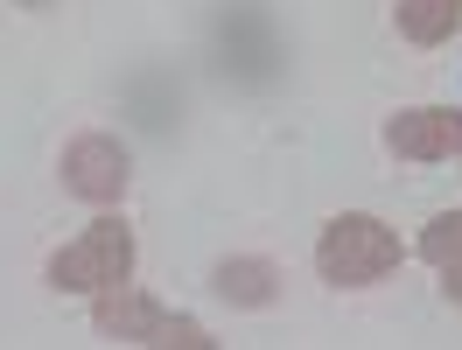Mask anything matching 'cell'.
I'll return each mask as SVG.
<instances>
[{
  "mask_svg": "<svg viewBox=\"0 0 462 350\" xmlns=\"http://www.w3.org/2000/svg\"><path fill=\"white\" fill-rule=\"evenodd\" d=\"M385 147L400 161H456L462 154V113L456 106H413L385 119Z\"/></svg>",
  "mask_w": 462,
  "mask_h": 350,
  "instance_id": "cell-4",
  "label": "cell"
},
{
  "mask_svg": "<svg viewBox=\"0 0 462 350\" xmlns=\"http://www.w3.org/2000/svg\"><path fill=\"white\" fill-rule=\"evenodd\" d=\"M400 232L393 225H378L372 210H344V217H329L316 238V273L329 288H372L385 273H400Z\"/></svg>",
  "mask_w": 462,
  "mask_h": 350,
  "instance_id": "cell-1",
  "label": "cell"
},
{
  "mask_svg": "<svg viewBox=\"0 0 462 350\" xmlns=\"http://www.w3.org/2000/svg\"><path fill=\"white\" fill-rule=\"evenodd\" d=\"M147 350H217V336L203 329L197 316H182V309H154V322H147Z\"/></svg>",
  "mask_w": 462,
  "mask_h": 350,
  "instance_id": "cell-9",
  "label": "cell"
},
{
  "mask_svg": "<svg viewBox=\"0 0 462 350\" xmlns=\"http://www.w3.org/2000/svg\"><path fill=\"white\" fill-rule=\"evenodd\" d=\"M134 260H141L134 225H126V217H91L63 253H50L42 273H50L57 294H106V288H126V281H134Z\"/></svg>",
  "mask_w": 462,
  "mask_h": 350,
  "instance_id": "cell-2",
  "label": "cell"
},
{
  "mask_svg": "<svg viewBox=\"0 0 462 350\" xmlns=\"http://www.w3.org/2000/svg\"><path fill=\"white\" fill-rule=\"evenodd\" d=\"M154 309H162V301H147L141 288H106L91 301V329H98V336H119V344H141Z\"/></svg>",
  "mask_w": 462,
  "mask_h": 350,
  "instance_id": "cell-5",
  "label": "cell"
},
{
  "mask_svg": "<svg viewBox=\"0 0 462 350\" xmlns=\"http://www.w3.org/2000/svg\"><path fill=\"white\" fill-rule=\"evenodd\" d=\"M134 161H126V147L113 134H78V141L63 147V189L70 197H85V204H119L126 197V182H134Z\"/></svg>",
  "mask_w": 462,
  "mask_h": 350,
  "instance_id": "cell-3",
  "label": "cell"
},
{
  "mask_svg": "<svg viewBox=\"0 0 462 350\" xmlns=\"http://www.w3.org/2000/svg\"><path fill=\"white\" fill-rule=\"evenodd\" d=\"M393 22H400V35L413 50H441V42L456 35V22H462V0H400Z\"/></svg>",
  "mask_w": 462,
  "mask_h": 350,
  "instance_id": "cell-7",
  "label": "cell"
},
{
  "mask_svg": "<svg viewBox=\"0 0 462 350\" xmlns=\"http://www.w3.org/2000/svg\"><path fill=\"white\" fill-rule=\"evenodd\" d=\"M14 7H29V14H42V7H57V0H14Z\"/></svg>",
  "mask_w": 462,
  "mask_h": 350,
  "instance_id": "cell-10",
  "label": "cell"
},
{
  "mask_svg": "<svg viewBox=\"0 0 462 350\" xmlns=\"http://www.w3.org/2000/svg\"><path fill=\"white\" fill-rule=\"evenodd\" d=\"M420 260L441 273L448 301H462V210H441L428 232H420Z\"/></svg>",
  "mask_w": 462,
  "mask_h": 350,
  "instance_id": "cell-8",
  "label": "cell"
},
{
  "mask_svg": "<svg viewBox=\"0 0 462 350\" xmlns=\"http://www.w3.org/2000/svg\"><path fill=\"white\" fill-rule=\"evenodd\" d=\"M210 288L225 294L231 309H273V294H281V266L273 260H225L210 273Z\"/></svg>",
  "mask_w": 462,
  "mask_h": 350,
  "instance_id": "cell-6",
  "label": "cell"
}]
</instances>
